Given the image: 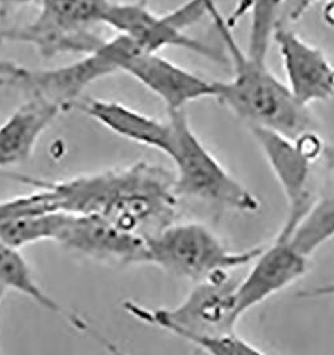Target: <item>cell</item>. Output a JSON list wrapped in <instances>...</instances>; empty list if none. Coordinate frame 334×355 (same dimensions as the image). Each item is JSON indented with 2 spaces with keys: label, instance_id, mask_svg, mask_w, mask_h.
Returning a JSON list of instances; mask_svg holds the SVG:
<instances>
[{
  "label": "cell",
  "instance_id": "6da1fadb",
  "mask_svg": "<svg viewBox=\"0 0 334 355\" xmlns=\"http://www.w3.org/2000/svg\"><path fill=\"white\" fill-rule=\"evenodd\" d=\"M60 211L98 215L144 239L174 222V177L146 163L56 180Z\"/></svg>",
  "mask_w": 334,
  "mask_h": 355
},
{
  "label": "cell",
  "instance_id": "7a4b0ae2",
  "mask_svg": "<svg viewBox=\"0 0 334 355\" xmlns=\"http://www.w3.org/2000/svg\"><path fill=\"white\" fill-rule=\"evenodd\" d=\"M208 15L228 50L234 75L226 82H215V99L228 107L249 127H260L292 139L310 131L309 108L296 101L287 86L266 63L250 58L233 35L228 19L219 12L217 0L208 6Z\"/></svg>",
  "mask_w": 334,
  "mask_h": 355
},
{
  "label": "cell",
  "instance_id": "3957f363",
  "mask_svg": "<svg viewBox=\"0 0 334 355\" xmlns=\"http://www.w3.org/2000/svg\"><path fill=\"white\" fill-rule=\"evenodd\" d=\"M147 265L198 284L250 265L262 246L231 250L208 226L198 222H173L146 238Z\"/></svg>",
  "mask_w": 334,
  "mask_h": 355
},
{
  "label": "cell",
  "instance_id": "277c9868",
  "mask_svg": "<svg viewBox=\"0 0 334 355\" xmlns=\"http://www.w3.org/2000/svg\"><path fill=\"white\" fill-rule=\"evenodd\" d=\"M169 115L173 141L167 157L176 166V196L194 198L241 213L258 211V198L233 177L201 142L185 111H173Z\"/></svg>",
  "mask_w": 334,
  "mask_h": 355
},
{
  "label": "cell",
  "instance_id": "5b68a950",
  "mask_svg": "<svg viewBox=\"0 0 334 355\" xmlns=\"http://www.w3.org/2000/svg\"><path fill=\"white\" fill-rule=\"evenodd\" d=\"M237 284L231 272L221 274L194 284L189 295L173 309H149L133 301H124V309L135 320L185 340L224 337L235 333L240 320Z\"/></svg>",
  "mask_w": 334,
  "mask_h": 355
},
{
  "label": "cell",
  "instance_id": "8992f818",
  "mask_svg": "<svg viewBox=\"0 0 334 355\" xmlns=\"http://www.w3.org/2000/svg\"><path fill=\"white\" fill-rule=\"evenodd\" d=\"M111 0H39L35 18L22 27H0V43L31 44L43 58L92 53L102 42L92 33L103 24Z\"/></svg>",
  "mask_w": 334,
  "mask_h": 355
},
{
  "label": "cell",
  "instance_id": "52a82bcc",
  "mask_svg": "<svg viewBox=\"0 0 334 355\" xmlns=\"http://www.w3.org/2000/svg\"><path fill=\"white\" fill-rule=\"evenodd\" d=\"M249 128L286 199V219L277 236L287 239L316 202L310 183L322 141L312 130L292 139L260 127Z\"/></svg>",
  "mask_w": 334,
  "mask_h": 355
},
{
  "label": "cell",
  "instance_id": "ba28073f",
  "mask_svg": "<svg viewBox=\"0 0 334 355\" xmlns=\"http://www.w3.org/2000/svg\"><path fill=\"white\" fill-rule=\"evenodd\" d=\"M55 242L78 257L105 266L147 265L146 239L98 215L67 214Z\"/></svg>",
  "mask_w": 334,
  "mask_h": 355
},
{
  "label": "cell",
  "instance_id": "9c48e42d",
  "mask_svg": "<svg viewBox=\"0 0 334 355\" xmlns=\"http://www.w3.org/2000/svg\"><path fill=\"white\" fill-rule=\"evenodd\" d=\"M103 24L119 35L131 39L144 53H159L166 47H181L212 60H221L218 51L186 34L172 12L158 15L149 10L144 0L135 3L111 1Z\"/></svg>",
  "mask_w": 334,
  "mask_h": 355
},
{
  "label": "cell",
  "instance_id": "30bf717a",
  "mask_svg": "<svg viewBox=\"0 0 334 355\" xmlns=\"http://www.w3.org/2000/svg\"><path fill=\"white\" fill-rule=\"evenodd\" d=\"M105 40L75 63L50 70H24L12 85L26 96H39L67 111L79 101L90 85L117 73V69L106 51Z\"/></svg>",
  "mask_w": 334,
  "mask_h": 355
},
{
  "label": "cell",
  "instance_id": "8fae6325",
  "mask_svg": "<svg viewBox=\"0 0 334 355\" xmlns=\"http://www.w3.org/2000/svg\"><path fill=\"white\" fill-rule=\"evenodd\" d=\"M121 72L157 95L169 112L182 111L199 99L215 96V82L178 66L159 53L135 50L128 53L121 64Z\"/></svg>",
  "mask_w": 334,
  "mask_h": 355
},
{
  "label": "cell",
  "instance_id": "7c38bea8",
  "mask_svg": "<svg viewBox=\"0 0 334 355\" xmlns=\"http://www.w3.org/2000/svg\"><path fill=\"white\" fill-rule=\"evenodd\" d=\"M251 263V268L235 287L240 318L301 279L309 270V257L299 252L289 239L277 236Z\"/></svg>",
  "mask_w": 334,
  "mask_h": 355
},
{
  "label": "cell",
  "instance_id": "4fadbf2b",
  "mask_svg": "<svg viewBox=\"0 0 334 355\" xmlns=\"http://www.w3.org/2000/svg\"><path fill=\"white\" fill-rule=\"evenodd\" d=\"M272 40L277 44L287 86L303 106L334 96V66L319 49L303 40L289 26L278 24Z\"/></svg>",
  "mask_w": 334,
  "mask_h": 355
},
{
  "label": "cell",
  "instance_id": "5bb4252c",
  "mask_svg": "<svg viewBox=\"0 0 334 355\" xmlns=\"http://www.w3.org/2000/svg\"><path fill=\"white\" fill-rule=\"evenodd\" d=\"M71 110H78L127 141L154 148L165 155L170 153L173 141L170 122H160L131 107L105 99L81 98Z\"/></svg>",
  "mask_w": 334,
  "mask_h": 355
},
{
  "label": "cell",
  "instance_id": "9a60e30c",
  "mask_svg": "<svg viewBox=\"0 0 334 355\" xmlns=\"http://www.w3.org/2000/svg\"><path fill=\"white\" fill-rule=\"evenodd\" d=\"M60 112V107L43 98L26 96V101L0 125V170L30 159L40 137Z\"/></svg>",
  "mask_w": 334,
  "mask_h": 355
},
{
  "label": "cell",
  "instance_id": "2e32d148",
  "mask_svg": "<svg viewBox=\"0 0 334 355\" xmlns=\"http://www.w3.org/2000/svg\"><path fill=\"white\" fill-rule=\"evenodd\" d=\"M0 290L14 291L34 301L40 307L60 314L62 309L37 284L33 268L22 255L20 249L0 241Z\"/></svg>",
  "mask_w": 334,
  "mask_h": 355
},
{
  "label": "cell",
  "instance_id": "e0dca14e",
  "mask_svg": "<svg viewBox=\"0 0 334 355\" xmlns=\"http://www.w3.org/2000/svg\"><path fill=\"white\" fill-rule=\"evenodd\" d=\"M66 213L27 214L0 220V241L22 249L42 241H55L66 222Z\"/></svg>",
  "mask_w": 334,
  "mask_h": 355
},
{
  "label": "cell",
  "instance_id": "ac0fdd59",
  "mask_svg": "<svg viewBox=\"0 0 334 355\" xmlns=\"http://www.w3.org/2000/svg\"><path fill=\"white\" fill-rule=\"evenodd\" d=\"M285 0H241L234 19L241 17L247 11L250 12V34L247 53L266 63L267 50L272 36L278 26L280 15Z\"/></svg>",
  "mask_w": 334,
  "mask_h": 355
},
{
  "label": "cell",
  "instance_id": "d6986e66",
  "mask_svg": "<svg viewBox=\"0 0 334 355\" xmlns=\"http://www.w3.org/2000/svg\"><path fill=\"white\" fill-rule=\"evenodd\" d=\"M334 238V193L316 200L287 238L306 257Z\"/></svg>",
  "mask_w": 334,
  "mask_h": 355
},
{
  "label": "cell",
  "instance_id": "ffe728a7",
  "mask_svg": "<svg viewBox=\"0 0 334 355\" xmlns=\"http://www.w3.org/2000/svg\"><path fill=\"white\" fill-rule=\"evenodd\" d=\"M187 342L208 355H267L237 333L224 337L193 338Z\"/></svg>",
  "mask_w": 334,
  "mask_h": 355
},
{
  "label": "cell",
  "instance_id": "44dd1931",
  "mask_svg": "<svg viewBox=\"0 0 334 355\" xmlns=\"http://www.w3.org/2000/svg\"><path fill=\"white\" fill-rule=\"evenodd\" d=\"M318 1L321 0H285L278 24L289 26V23L299 21L306 11Z\"/></svg>",
  "mask_w": 334,
  "mask_h": 355
},
{
  "label": "cell",
  "instance_id": "7402d4cb",
  "mask_svg": "<svg viewBox=\"0 0 334 355\" xmlns=\"http://www.w3.org/2000/svg\"><path fill=\"white\" fill-rule=\"evenodd\" d=\"M69 320H70L71 323H72L78 330H81V331L86 333L88 336H91V337L94 338L95 340H98V342L105 347L106 350H107L110 354L128 355L127 353H124V350H122L117 343H114L111 339H108V338L105 337L103 334H101L99 331H97L92 326H90L87 322L85 320H82L81 317L70 315V317H69Z\"/></svg>",
  "mask_w": 334,
  "mask_h": 355
},
{
  "label": "cell",
  "instance_id": "603a6c76",
  "mask_svg": "<svg viewBox=\"0 0 334 355\" xmlns=\"http://www.w3.org/2000/svg\"><path fill=\"white\" fill-rule=\"evenodd\" d=\"M23 69L24 67L19 66L14 62L0 59V85L12 86L23 71Z\"/></svg>",
  "mask_w": 334,
  "mask_h": 355
},
{
  "label": "cell",
  "instance_id": "cb8c5ba5",
  "mask_svg": "<svg viewBox=\"0 0 334 355\" xmlns=\"http://www.w3.org/2000/svg\"><path fill=\"white\" fill-rule=\"evenodd\" d=\"M299 297L306 298V300L334 297V284H322V286H316V287L303 290L301 294H299Z\"/></svg>",
  "mask_w": 334,
  "mask_h": 355
},
{
  "label": "cell",
  "instance_id": "d4e9b609",
  "mask_svg": "<svg viewBox=\"0 0 334 355\" xmlns=\"http://www.w3.org/2000/svg\"><path fill=\"white\" fill-rule=\"evenodd\" d=\"M34 0H0V17H7L11 11H15L23 6L30 4Z\"/></svg>",
  "mask_w": 334,
  "mask_h": 355
},
{
  "label": "cell",
  "instance_id": "484cf974",
  "mask_svg": "<svg viewBox=\"0 0 334 355\" xmlns=\"http://www.w3.org/2000/svg\"><path fill=\"white\" fill-rule=\"evenodd\" d=\"M3 295H4V291H1V290H0V302H1V298H3Z\"/></svg>",
  "mask_w": 334,
  "mask_h": 355
}]
</instances>
